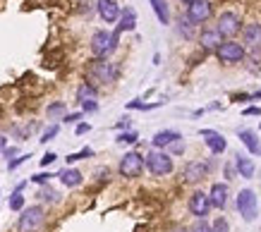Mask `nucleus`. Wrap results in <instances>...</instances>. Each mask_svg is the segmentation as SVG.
<instances>
[{
    "instance_id": "nucleus-35",
    "label": "nucleus",
    "mask_w": 261,
    "mask_h": 232,
    "mask_svg": "<svg viewBox=\"0 0 261 232\" xmlns=\"http://www.w3.org/2000/svg\"><path fill=\"white\" fill-rule=\"evenodd\" d=\"M56 160H58L56 153H53V151H46L43 156H41V168H48V165H53Z\"/></svg>"
},
{
    "instance_id": "nucleus-34",
    "label": "nucleus",
    "mask_w": 261,
    "mask_h": 232,
    "mask_svg": "<svg viewBox=\"0 0 261 232\" xmlns=\"http://www.w3.org/2000/svg\"><path fill=\"white\" fill-rule=\"evenodd\" d=\"M80 120H84V112H82V110L80 112H67V115L63 118L65 125H77Z\"/></svg>"
},
{
    "instance_id": "nucleus-25",
    "label": "nucleus",
    "mask_w": 261,
    "mask_h": 232,
    "mask_svg": "<svg viewBox=\"0 0 261 232\" xmlns=\"http://www.w3.org/2000/svg\"><path fill=\"white\" fill-rule=\"evenodd\" d=\"M36 196H39V201H43V204H58V201H60V194H58L53 187H48V184L41 187Z\"/></svg>"
},
{
    "instance_id": "nucleus-51",
    "label": "nucleus",
    "mask_w": 261,
    "mask_h": 232,
    "mask_svg": "<svg viewBox=\"0 0 261 232\" xmlns=\"http://www.w3.org/2000/svg\"><path fill=\"white\" fill-rule=\"evenodd\" d=\"M180 3H187V5H190V3H192V0H180Z\"/></svg>"
},
{
    "instance_id": "nucleus-20",
    "label": "nucleus",
    "mask_w": 261,
    "mask_h": 232,
    "mask_svg": "<svg viewBox=\"0 0 261 232\" xmlns=\"http://www.w3.org/2000/svg\"><path fill=\"white\" fill-rule=\"evenodd\" d=\"M221 43H223V36L216 29H204V32L199 34V46L204 50H216Z\"/></svg>"
},
{
    "instance_id": "nucleus-41",
    "label": "nucleus",
    "mask_w": 261,
    "mask_h": 232,
    "mask_svg": "<svg viewBox=\"0 0 261 232\" xmlns=\"http://www.w3.org/2000/svg\"><path fill=\"white\" fill-rule=\"evenodd\" d=\"M235 177H238V172H235V165H232V163H225V182L235 180Z\"/></svg>"
},
{
    "instance_id": "nucleus-4",
    "label": "nucleus",
    "mask_w": 261,
    "mask_h": 232,
    "mask_svg": "<svg viewBox=\"0 0 261 232\" xmlns=\"http://www.w3.org/2000/svg\"><path fill=\"white\" fill-rule=\"evenodd\" d=\"M43 223H46V208L41 204L24 206L17 218V232H39Z\"/></svg>"
},
{
    "instance_id": "nucleus-33",
    "label": "nucleus",
    "mask_w": 261,
    "mask_h": 232,
    "mask_svg": "<svg viewBox=\"0 0 261 232\" xmlns=\"http://www.w3.org/2000/svg\"><path fill=\"white\" fill-rule=\"evenodd\" d=\"M53 172H36V175H32L29 177V182H34V184H41V187H43V184H48L50 182V180H53Z\"/></svg>"
},
{
    "instance_id": "nucleus-11",
    "label": "nucleus",
    "mask_w": 261,
    "mask_h": 232,
    "mask_svg": "<svg viewBox=\"0 0 261 232\" xmlns=\"http://www.w3.org/2000/svg\"><path fill=\"white\" fill-rule=\"evenodd\" d=\"M208 170H211V163H206V160H190L185 165V170H182V180L187 184H197L204 177H208Z\"/></svg>"
},
{
    "instance_id": "nucleus-17",
    "label": "nucleus",
    "mask_w": 261,
    "mask_h": 232,
    "mask_svg": "<svg viewBox=\"0 0 261 232\" xmlns=\"http://www.w3.org/2000/svg\"><path fill=\"white\" fill-rule=\"evenodd\" d=\"M137 29V12L135 8H122L120 10V17H118V26H115V34H125V32H135Z\"/></svg>"
},
{
    "instance_id": "nucleus-8",
    "label": "nucleus",
    "mask_w": 261,
    "mask_h": 232,
    "mask_svg": "<svg viewBox=\"0 0 261 232\" xmlns=\"http://www.w3.org/2000/svg\"><path fill=\"white\" fill-rule=\"evenodd\" d=\"M211 15H214L211 0H192L190 5H187V15L185 17H187L194 26H199V24H204V22H208Z\"/></svg>"
},
{
    "instance_id": "nucleus-43",
    "label": "nucleus",
    "mask_w": 261,
    "mask_h": 232,
    "mask_svg": "<svg viewBox=\"0 0 261 232\" xmlns=\"http://www.w3.org/2000/svg\"><path fill=\"white\" fill-rule=\"evenodd\" d=\"M125 108H127V110H142V108H144V101H142V98H135V101H129Z\"/></svg>"
},
{
    "instance_id": "nucleus-29",
    "label": "nucleus",
    "mask_w": 261,
    "mask_h": 232,
    "mask_svg": "<svg viewBox=\"0 0 261 232\" xmlns=\"http://www.w3.org/2000/svg\"><path fill=\"white\" fill-rule=\"evenodd\" d=\"M60 134V125H50V127H46L43 132H41V144H48V141H53L56 136Z\"/></svg>"
},
{
    "instance_id": "nucleus-23",
    "label": "nucleus",
    "mask_w": 261,
    "mask_h": 232,
    "mask_svg": "<svg viewBox=\"0 0 261 232\" xmlns=\"http://www.w3.org/2000/svg\"><path fill=\"white\" fill-rule=\"evenodd\" d=\"M77 101L80 103H87V101H98V89L91 86L89 81H82L77 86Z\"/></svg>"
},
{
    "instance_id": "nucleus-47",
    "label": "nucleus",
    "mask_w": 261,
    "mask_h": 232,
    "mask_svg": "<svg viewBox=\"0 0 261 232\" xmlns=\"http://www.w3.org/2000/svg\"><path fill=\"white\" fill-rule=\"evenodd\" d=\"M5 146H8V136H5L3 132H0V153L5 151Z\"/></svg>"
},
{
    "instance_id": "nucleus-15",
    "label": "nucleus",
    "mask_w": 261,
    "mask_h": 232,
    "mask_svg": "<svg viewBox=\"0 0 261 232\" xmlns=\"http://www.w3.org/2000/svg\"><path fill=\"white\" fill-rule=\"evenodd\" d=\"M120 5L115 3V0H96V12H98V17H101L106 24H115L120 17Z\"/></svg>"
},
{
    "instance_id": "nucleus-32",
    "label": "nucleus",
    "mask_w": 261,
    "mask_h": 232,
    "mask_svg": "<svg viewBox=\"0 0 261 232\" xmlns=\"http://www.w3.org/2000/svg\"><path fill=\"white\" fill-rule=\"evenodd\" d=\"M29 158H32V153H19L17 158L8 160V170H10V172H12V170H17V168H19V165H24V163H27V160H29Z\"/></svg>"
},
{
    "instance_id": "nucleus-19",
    "label": "nucleus",
    "mask_w": 261,
    "mask_h": 232,
    "mask_svg": "<svg viewBox=\"0 0 261 232\" xmlns=\"http://www.w3.org/2000/svg\"><path fill=\"white\" fill-rule=\"evenodd\" d=\"M238 139L247 146L249 156H259L261 153V141H259V136H256L254 129H238Z\"/></svg>"
},
{
    "instance_id": "nucleus-42",
    "label": "nucleus",
    "mask_w": 261,
    "mask_h": 232,
    "mask_svg": "<svg viewBox=\"0 0 261 232\" xmlns=\"http://www.w3.org/2000/svg\"><path fill=\"white\" fill-rule=\"evenodd\" d=\"M242 115H245V118H252V115H256V118H259L261 108H259V105H249V108H245V110H242Z\"/></svg>"
},
{
    "instance_id": "nucleus-45",
    "label": "nucleus",
    "mask_w": 261,
    "mask_h": 232,
    "mask_svg": "<svg viewBox=\"0 0 261 232\" xmlns=\"http://www.w3.org/2000/svg\"><path fill=\"white\" fill-rule=\"evenodd\" d=\"M235 101L238 103H247V101H252V94H235Z\"/></svg>"
},
{
    "instance_id": "nucleus-22",
    "label": "nucleus",
    "mask_w": 261,
    "mask_h": 232,
    "mask_svg": "<svg viewBox=\"0 0 261 232\" xmlns=\"http://www.w3.org/2000/svg\"><path fill=\"white\" fill-rule=\"evenodd\" d=\"M151 3V10H153V15H156V19H159L163 26L170 24V8H168L166 0H149Z\"/></svg>"
},
{
    "instance_id": "nucleus-2",
    "label": "nucleus",
    "mask_w": 261,
    "mask_h": 232,
    "mask_svg": "<svg viewBox=\"0 0 261 232\" xmlns=\"http://www.w3.org/2000/svg\"><path fill=\"white\" fill-rule=\"evenodd\" d=\"M120 43V36L115 32H108V29H98L94 32L91 41H89V48H91V55L98 57V60H106V57L115 53Z\"/></svg>"
},
{
    "instance_id": "nucleus-10",
    "label": "nucleus",
    "mask_w": 261,
    "mask_h": 232,
    "mask_svg": "<svg viewBox=\"0 0 261 232\" xmlns=\"http://www.w3.org/2000/svg\"><path fill=\"white\" fill-rule=\"evenodd\" d=\"M238 213L245 218V223L256 220V194L252 189H240L238 194Z\"/></svg>"
},
{
    "instance_id": "nucleus-39",
    "label": "nucleus",
    "mask_w": 261,
    "mask_h": 232,
    "mask_svg": "<svg viewBox=\"0 0 261 232\" xmlns=\"http://www.w3.org/2000/svg\"><path fill=\"white\" fill-rule=\"evenodd\" d=\"M91 132V125L89 122H77V127H74V134L82 136V134H89Z\"/></svg>"
},
{
    "instance_id": "nucleus-36",
    "label": "nucleus",
    "mask_w": 261,
    "mask_h": 232,
    "mask_svg": "<svg viewBox=\"0 0 261 232\" xmlns=\"http://www.w3.org/2000/svg\"><path fill=\"white\" fill-rule=\"evenodd\" d=\"M168 149H170V156H182V153H185V141L177 139V141H173Z\"/></svg>"
},
{
    "instance_id": "nucleus-6",
    "label": "nucleus",
    "mask_w": 261,
    "mask_h": 232,
    "mask_svg": "<svg viewBox=\"0 0 261 232\" xmlns=\"http://www.w3.org/2000/svg\"><path fill=\"white\" fill-rule=\"evenodd\" d=\"M118 172L125 180H137L142 177L144 172V156L137 151H127L122 158H120V165H118Z\"/></svg>"
},
{
    "instance_id": "nucleus-30",
    "label": "nucleus",
    "mask_w": 261,
    "mask_h": 232,
    "mask_svg": "<svg viewBox=\"0 0 261 232\" xmlns=\"http://www.w3.org/2000/svg\"><path fill=\"white\" fill-rule=\"evenodd\" d=\"M177 32H180V36H185V39H192V34H194V24H192L187 17H180V26H177Z\"/></svg>"
},
{
    "instance_id": "nucleus-7",
    "label": "nucleus",
    "mask_w": 261,
    "mask_h": 232,
    "mask_svg": "<svg viewBox=\"0 0 261 232\" xmlns=\"http://www.w3.org/2000/svg\"><path fill=\"white\" fill-rule=\"evenodd\" d=\"M214 29L221 34L223 39L232 41V36H235V34H240V29H242V19H240L238 12H230V10H228V12H221V15H218Z\"/></svg>"
},
{
    "instance_id": "nucleus-46",
    "label": "nucleus",
    "mask_w": 261,
    "mask_h": 232,
    "mask_svg": "<svg viewBox=\"0 0 261 232\" xmlns=\"http://www.w3.org/2000/svg\"><path fill=\"white\" fill-rule=\"evenodd\" d=\"M94 175H96V180H106L108 177V168H98Z\"/></svg>"
},
{
    "instance_id": "nucleus-48",
    "label": "nucleus",
    "mask_w": 261,
    "mask_h": 232,
    "mask_svg": "<svg viewBox=\"0 0 261 232\" xmlns=\"http://www.w3.org/2000/svg\"><path fill=\"white\" fill-rule=\"evenodd\" d=\"M221 108H223L221 103H211V105H208V110H221Z\"/></svg>"
},
{
    "instance_id": "nucleus-38",
    "label": "nucleus",
    "mask_w": 261,
    "mask_h": 232,
    "mask_svg": "<svg viewBox=\"0 0 261 232\" xmlns=\"http://www.w3.org/2000/svg\"><path fill=\"white\" fill-rule=\"evenodd\" d=\"M82 105V112H98V101H87V103H80Z\"/></svg>"
},
{
    "instance_id": "nucleus-52",
    "label": "nucleus",
    "mask_w": 261,
    "mask_h": 232,
    "mask_svg": "<svg viewBox=\"0 0 261 232\" xmlns=\"http://www.w3.org/2000/svg\"><path fill=\"white\" fill-rule=\"evenodd\" d=\"M259 129H261V125H259Z\"/></svg>"
},
{
    "instance_id": "nucleus-31",
    "label": "nucleus",
    "mask_w": 261,
    "mask_h": 232,
    "mask_svg": "<svg viewBox=\"0 0 261 232\" xmlns=\"http://www.w3.org/2000/svg\"><path fill=\"white\" fill-rule=\"evenodd\" d=\"M211 232H230V223H228V218H223V216H218L211 223Z\"/></svg>"
},
{
    "instance_id": "nucleus-13",
    "label": "nucleus",
    "mask_w": 261,
    "mask_h": 232,
    "mask_svg": "<svg viewBox=\"0 0 261 232\" xmlns=\"http://www.w3.org/2000/svg\"><path fill=\"white\" fill-rule=\"evenodd\" d=\"M232 165H235L238 177H242V180H252L254 172H256V163H254V158L249 153H235Z\"/></svg>"
},
{
    "instance_id": "nucleus-44",
    "label": "nucleus",
    "mask_w": 261,
    "mask_h": 232,
    "mask_svg": "<svg viewBox=\"0 0 261 232\" xmlns=\"http://www.w3.org/2000/svg\"><path fill=\"white\" fill-rule=\"evenodd\" d=\"M3 156H5L8 160H12V158H17V156H19V151H17L15 146H5V151H3Z\"/></svg>"
},
{
    "instance_id": "nucleus-24",
    "label": "nucleus",
    "mask_w": 261,
    "mask_h": 232,
    "mask_svg": "<svg viewBox=\"0 0 261 232\" xmlns=\"http://www.w3.org/2000/svg\"><path fill=\"white\" fill-rule=\"evenodd\" d=\"M46 115H48V120H63L65 115H67V105L63 101H53V103H48Z\"/></svg>"
},
{
    "instance_id": "nucleus-50",
    "label": "nucleus",
    "mask_w": 261,
    "mask_h": 232,
    "mask_svg": "<svg viewBox=\"0 0 261 232\" xmlns=\"http://www.w3.org/2000/svg\"><path fill=\"white\" fill-rule=\"evenodd\" d=\"M170 232H190L187 227H175V230H170Z\"/></svg>"
},
{
    "instance_id": "nucleus-37",
    "label": "nucleus",
    "mask_w": 261,
    "mask_h": 232,
    "mask_svg": "<svg viewBox=\"0 0 261 232\" xmlns=\"http://www.w3.org/2000/svg\"><path fill=\"white\" fill-rule=\"evenodd\" d=\"M190 232H211V225L206 223V220H197V223L190 227Z\"/></svg>"
},
{
    "instance_id": "nucleus-40",
    "label": "nucleus",
    "mask_w": 261,
    "mask_h": 232,
    "mask_svg": "<svg viewBox=\"0 0 261 232\" xmlns=\"http://www.w3.org/2000/svg\"><path fill=\"white\" fill-rule=\"evenodd\" d=\"M129 127H132V120H129V118H122L120 122H115V129H118V132H127Z\"/></svg>"
},
{
    "instance_id": "nucleus-27",
    "label": "nucleus",
    "mask_w": 261,
    "mask_h": 232,
    "mask_svg": "<svg viewBox=\"0 0 261 232\" xmlns=\"http://www.w3.org/2000/svg\"><path fill=\"white\" fill-rule=\"evenodd\" d=\"M139 141V134L135 129H127V132H118L115 136V144H137Z\"/></svg>"
},
{
    "instance_id": "nucleus-3",
    "label": "nucleus",
    "mask_w": 261,
    "mask_h": 232,
    "mask_svg": "<svg viewBox=\"0 0 261 232\" xmlns=\"http://www.w3.org/2000/svg\"><path fill=\"white\" fill-rule=\"evenodd\" d=\"M144 168L149 170L153 177H168L175 170L173 156L168 151H161V149H151V151L144 156Z\"/></svg>"
},
{
    "instance_id": "nucleus-21",
    "label": "nucleus",
    "mask_w": 261,
    "mask_h": 232,
    "mask_svg": "<svg viewBox=\"0 0 261 232\" xmlns=\"http://www.w3.org/2000/svg\"><path fill=\"white\" fill-rule=\"evenodd\" d=\"M56 177H60V182H63L67 189H74V187H80V184L84 182V175H82L77 168H65V170H60Z\"/></svg>"
},
{
    "instance_id": "nucleus-9",
    "label": "nucleus",
    "mask_w": 261,
    "mask_h": 232,
    "mask_svg": "<svg viewBox=\"0 0 261 232\" xmlns=\"http://www.w3.org/2000/svg\"><path fill=\"white\" fill-rule=\"evenodd\" d=\"M187 208H190V213L197 220H206V216L211 213V201H208V194L197 189V192L190 194V199H187Z\"/></svg>"
},
{
    "instance_id": "nucleus-18",
    "label": "nucleus",
    "mask_w": 261,
    "mask_h": 232,
    "mask_svg": "<svg viewBox=\"0 0 261 232\" xmlns=\"http://www.w3.org/2000/svg\"><path fill=\"white\" fill-rule=\"evenodd\" d=\"M177 139H182L180 132H175V129H161V132L153 134L151 146H153V149H161V151H166L168 146L173 144V141H177Z\"/></svg>"
},
{
    "instance_id": "nucleus-14",
    "label": "nucleus",
    "mask_w": 261,
    "mask_h": 232,
    "mask_svg": "<svg viewBox=\"0 0 261 232\" xmlns=\"http://www.w3.org/2000/svg\"><path fill=\"white\" fill-rule=\"evenodd\" d=\"M228 196H230V187L228 182H214L211 189H208V201H211V208H223L228 206Z\"/></svg>"
},
{
    "instance_id": "nucleus-49",
    "label": "nucleus",
    "mask_w": 261,
    "mask_h": 232,
    "mask_svg": "<svg viewBox=\"0 0 261 232\" xmlns=\"http://www.w3.org/2000/svg\"><path fill=\"white\" fill-rule=\"evenodd\" d=\"M252 101H261V91H254V94H252Z\"/></svg>"
},
{
    "instance_id": "nucleus-12",
    "label": "nucleus",
    "mask_w": 261,
    "mask_h": 232,
    "mask_svg": "<svg viewBox=\"0 0 261 232\" xmlns=\"http://www.w3.org/2000/svg\"><path fill=\"white\" fill-rule=\"evenodd\" d=\"M199 136L204 139L206 149L211 151V156H221L225 149H228V139L221 134V132H216V129H201Z\"/></svg>"
},
{
    "instance_id": "nucleus-26",
    "label": "nucleus",
    "mask_w": 261,
    "mask_h": 232,
    "mask_svg": "<svg viewBox=\"0 0 261 232\" xmlns=\"http://www.w3.org/2000/svg\"><path fill=\"white\" fill-rule=\"evenodd\" d=\"M10 211H15V213H19L24 206H27V201H24V194L22 192H12L10 194V201H8Z\"/></svg>"
},
{
    "instance_id": "nucleus-5",
    "label": "nucleus",
    "mask_w": 261,
    "mask_h": 232,
    "mask_svg": "<svg viewBox=\"0 0 261 232\" xmlns=\"http://www.w3.org/2000/svg\"><path fill=\"white\" fill-rule=\"evenodd\" d=\"M214 53L223 65H238L247 57V48L240 43V41H223Z\"/></svg>"
},
{
    "instance_id": "nucleus-16",
    "label": "nucleus",
    "mask_w": 261,
    "mask_h": 232,
    "mask_svg": "<svg viewBox=\"0 0 261 232\" xmlns=\"http://www.w3.org/2000/svg\"><path fill=\"white\" fill-rule=\"evenodd\" d=\"M242 46L245 48H259L261 46V24L259 22H249L242 26Z\"/></svg>"
},
{
    "instance_id": "nucleus-1",
    "label": "nucleus",
    "mask_w": 261,
    "mask_h": 232,
    "mask_svg": "<svg viewBox=\"0 0 261 232\" xmlns=\"http://www.w3.org/2000/svg\"><path fill=\"white\" fill-rule=\"evenodd\" d=\"M120 77V67L111 60H98L94 57L91 63L87 65V81L91 86H101V84H113V81H118Z\"/></svg>"
},
{
    "instance_id": "nucleus-28",
    "label": "nucleus",
    "mask_w": 261,
    "mask_h": 232,
    "mask_svg": "<svg viewBox=\"0 0 261 232\" xmlns=\"http://www.w3.org/2000/svg\"><path fill=\"white\" fill-rule=\"evenodd\" d=\"M96 153H94V149H82V151H77V153H70V156H67V165H72V163H77V160H87V158H94Z\"/></svg>"
}]
</instances>
